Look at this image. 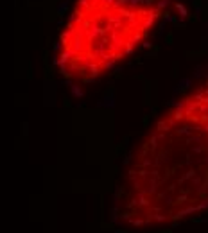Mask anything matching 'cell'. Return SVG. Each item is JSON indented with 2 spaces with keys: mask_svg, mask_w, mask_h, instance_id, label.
Segmentation results:
<instances>
[{
  "mask_svg": "<svg viewBox=\"0 0 208 233\" xmlns=\"http://www.w3.org/2000/svg\"><path fill=\"white\" fill-rule=\"evenodd\" d=\"M208 208V79L167 110L142 140L117 195V217L156 228Z\"/></svg>",
  "mask_w": 208,
  "mask_h": 233,
  "instance_id": "6da1fadb",
  "label": "cell"
},
{
  "mask_svg": "<svg viewBox=\"0 0 208 233\" xmlns=\"http://www.w3.org/2000/svg\"><path fill=\"white\" fill-rule=\"evenodd\" d=\"M163 13L118 0H76L59 36V72L79 83L106 74L149 36Z\"/></svg>",
  "mask_w": 208,
  "mask_h": 233,
  "instance_id": "7a4b0ae2",
  "label": "cell"
},
{
  "mask_svg": "<svg viewBox=\"0 0 208 233\" xmlns=\"http://www.w3.org/2000/svg\"><path fill=\"white\" fill-rule=\"evenodd\" d=\"M122 4H128V5H136V7H149V9H162L165 11L167 4L170 0H118Z\"/></svg>",
  "mask_w": 208,
  "mask_h": 233,
  "instance_id": "3957f363",
  "label": "cell"
}]
</instances>
